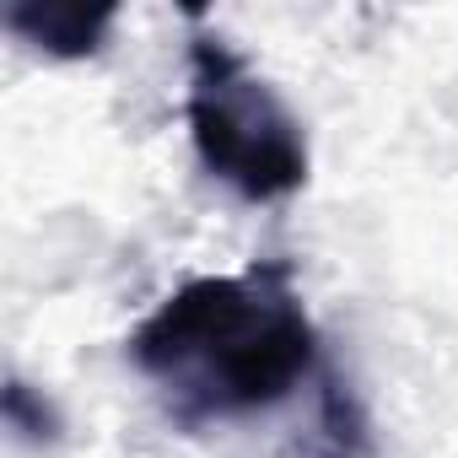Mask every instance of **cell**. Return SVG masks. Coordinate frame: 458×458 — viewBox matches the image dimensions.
Returning a JSON list of instances; mask_svg holds the SVG:
<instances>
[{"instance_id":"6da1fadb","label":"cell","mask_w":458,"mask_h":458,"mask_svg":"<svg viewBox=\"0 0 458 458\" xmlns=\"http://www.w3.org/2000/svg\"><path fill=\"white\" fill-rule=\"evenodd\" d=\"M313 356L318 335L286 265L199 276L130 335L135 372L183 426L281 404L313 372Z\"/></svg>"},{"instance_id":"7a4b0ae2","label":"cell","mask_w":458,"mask_h":458,"mask_svg":"<svg viewBox=\"0 0 458 458\" xmlns=\"http://www.w3.org/2000/svg\"><path fill=\"white\" fill-rule=\"evenodd\" d=\"M189 140L205 173L243 199H281L308 183L297 114L221 33L189 38Z\"/></svg>"},{"instance_id":"3957f363","label":"cell","mask_w":458,"mask_h":458,"mask_svg":"<svg viewBox=\"0 0 458 458\" xmlns=\"http://www.w3.org/2000/svg\"><path fill=\"white\" fill-rule=\"evenodd\" d=\"M114 22V6H6V28L22 33L28 44L49 49V55H92L103 28Z\"/></svg>"}]
</instances>
